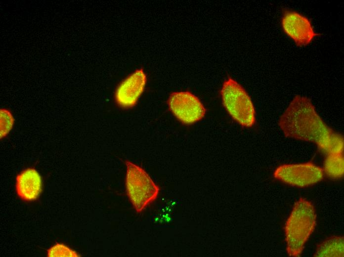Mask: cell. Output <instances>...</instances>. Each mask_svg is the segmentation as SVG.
Returning a JSON list of instances; mask_svg holds the SVG:
<instances>
[{
	"instance_id": "277c9868",
	"label": "cell",
	"mask_w": 344,
	"mask_h": 257,
	"mask_svg": "<svg viewBox=\"0 0 344 257\" xmlns=\"http://www.w3.org/2000/svg\"><path fill=\"white\" fill-rule=\"evenodd\" d=\"M126 164L127 195L136 212L140 213L158 197L159 187L141 167L129 161Z\"/></svg>"
},
{
	"instance_id": "4fadbf2b",
	"label": "cell",
	"mask_w": 344,
	"mask_h": 257,
	"mask_svg": "<svg viewBox=\"0 0 344 257\" xmlns=\"http://www.w3.org/2000/svg\"><path fill=\"white\" fill-rule=\"evenodd\" d=\"M80 256L75 251L63 244L57 243L47 250L49 257H78Z\"/></svg>"
},
{
	"instance_id": "7a4b0ae2",
	"label": "cell",
	"mask_w": 344,
	"mask_h": 257,
	"mask_svg": "<svg viewBox=\"0 0 344 257\" xmlns=\"http://www.w3.org/2000/svg\"><path fill=\"white\" fill-rule=\"evenodd\" d=\"M316 223L314 206L308 200L300 198L295 203L285 225L286 250L290 257L301 256Z\"/></svg>"
},
{
	"instance_id": "7c38bea8",
	"label": "cell",
	"mask_w": 344,
	"mask_h": 257,
	"mask_svg": "<svg viewBox=\"0 0 344 257\" xmlns=\"http://www.w3.org/2000/svg\"><path fill=\"white\" fill-rule=\"evenodd\" d=\"M0 138L5 137L11 131L13 126L14 119L11 112L6 108L0 110Z\"/></svg>"
},
{
	"instance_id": "8fae6325",
	"label": "cell",
	"mask_w": 344,
	"mask_h": 257,
	"mask_svg": "<svg viewBox=\"0 0 344 257\" xmlns=\"http://www.w3.org/2000/svg\"><path fill=\"white\" fill-rule=\"evenodd\" d=\"M323 171L329 177L339 179L344 173V159L343 153L327 155L324 163Z\"/></svg>"
},
{
	"instance_id": "52a82bcc",
	"label": "cell",
	"mask_w": 344,
	"mask_h": 257,
	"mask_svg": "<svg viewBox=\"0 0 344 257\" xmlns=\"http://www.w3.org/2000/svg\"><path fill=\"white\" fill-rule=\"evenodd\" d=\"M281 23L284 32L298 46L309 44L319 35L314 31L309 19L294 10H284Z\"/></svg>"
},
{
	"instance_id": "8992f818",
	"label": "cell",
	"mask_w": 344,
	"mask_h": 257,
	"mask_svg": "<svg viewBox=\"0 0 344 257\" xmlns=\"http://www.w3.org/2000/svg\"><path fill=\"white\" fill-rule=\"evenodd\" d=\"M168 104L173 115L186 125L200 121L206 112L200 99L187 91L172 93L168 100Z\"/></svg>"
},
{
	"instance_id": "ba28073f",
	"label": "cell",
	"mask_w": 344,
	"mask_h": 257,
	"mask_svg": "<svg viewBox=\"0 0 344 257\" xmlns=\"http://www.w3.org/2000/svg\"><path fill=\"white\" fill-rule=\"evenodd\" d=\"M146 81V75L141 68L125 79L115 91V101L118 105L125 109L134 107L144 91Z\"/></svg>"
},
{
	"instance_id": "6da1fadb",
	"label": "cell",
	"mask_w": 344,
	"mask_h": 257,
	"mask_svg": "<svg viewBox=\"0 0 344 257\" xmlns=\"http://www.w3.org/2000/svg\"><path fill=\"white\" fill-rule=\"evenodd\" d=\"M278 126L286 137L313 142L327 154L334 131L324 123L308 97L294 96L280 116Z\"/></svg>"
},
{
	"instance_id": "30bf717a",
	"label": "cell",
	"mask_w": 344,
	"mask_h": 257,
	"mask_svg": "<svg viewBox=\"0 0 344 257\" xmlns=\"http://www.w3.org/2000/svg\"><path fill=\"white\" fill-rule=\"evenodd\" d=\"M344 255V237L334 236L325 239L317 246L314 257H343Z\"/></svg>"
},
{
	"instance_id": "5b68a950",
	"label": "cell",
	"mask_w": 344,
	"mask_h": 257,
	"mask_svg": "<svg viewBox=\"0 0 344 257\" xmlns=\"http://www.w3.org/2000/svg\"><path fill=\"white\" fill-rule=\"evenodd\" d=\"M275 178L298 187H306L321 181L323 170L312 162L301 164H283L273 172Z\"/></svg>"
},
{
	"instance_id": "9c48e42d",
	"label": "cell",
	"mask_w": 344,
	"mask_h": 257,
	"mask_svg": "<svg viewBox=\"0 0 344 257\" xmlns=\"http://www.w3.org/2000/svg\"><path fill=\"white\" fill-rule=\"evenodd\" d=\"M42 189L41 176L35 169L27 168L17 175L16 192L23 201L29 202L36 200L41 195Z\"/></svg>"
},
{
	"instance_id": "3957f363",
	"label": "cell",
	"mask_w": 344,
	"mask_h": 257,
	"mask_svg": "<svg viewBox=\"0 0 344 257\" xmlns=\"http://www.w3.org/2000/svg\"><path fill=\"white\" fill-rule=\"evenodd\" d=\"M223 104L231 117L240 125L250 128L256 122V111L252 99L243 87L229 77L220 91Z\"/></svg>"
}]
</instances>
